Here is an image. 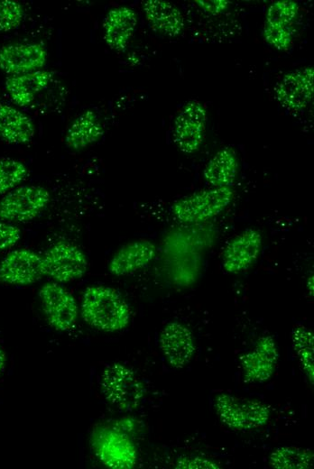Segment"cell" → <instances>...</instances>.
<instances>
[{
  "label": "cell",
  "instance_id": "obj_1",
  "mask_svg": "<svg viewBox=\"0 0 314 469\" xmlns=\"http://www.w3.org/2000/svg\"><path fill=\"white\" fill-rule=\"evenodd\" d=\"M82 317L91 326L105 332L124 329L130 320V308L122 295L104 285L88 287L82 297Z\"/></svg>",
  "mask_w": 314,
  "mask_h": 469
},
{
  "label": "cell",
  "instance_id": "obj_2",
  "mask_svg": "<svg viewBox=\"0 0 314 469\" xmlns=\"http://www.w3.org/2000/svg\"><path fill=\"white\" fill-rule=\"evenodd\" d=\"M217 414L228 428L236 431L252 430L265 425L271 416L270 406L257 400L218 394L214 401Z\"/></svg>",
  "mask_w": 314,
  "mask_h": 469
},
{
  "label": "cell",
  "instance_id": "obj_3",
  "mask_svg": "<svg viewBox=\"0 0 314 469\" xmlns=\"http://www.w3.org/2000/svg\"><path fill=\"white\" fill-rule=\"evenodd\" d=\"M100 385L105 398L121 410L135 409L145 389L136 373L122 363H112L102 372Z\"/></svg>",
  "mask_w": 314,
  "mask_h": 469
},
{
  "label": "cell",
  "instance_id": "obj_4",
  "mask_svg": "<svg viewBox=\"0 0 314 469\" xmlns=\"http://www.w3.org/2000/svg\"><path fill=\"white\" fill-rule=\"evenodd\" d=\"M231 187L210 188L179 199L172 206V214L182 223H199L217 216L232 202Z\"/></svg>",
  "mask_w": 314,
  "mask_h": 469
},
{
  "label": "cell",
  "instance_id": "obj_5",
  "mask_svg": "<svg viewBox=\"0 0 314 469\" xmlns=\"http://www.w3.org/2000/svg\"><path fill=\"white\" fill-rule=\"evenodd\" d=\"M91 443L97 457L109 468L131 469L136 464V447L123 429L100 428L93 433Z\"/></svg>",
  "mask_w": 314,
  "mask_h": 469
},
{
  "label": "cell",
  "instance_id": "obj_6",
  "mask_svg": "<svg viewBox=\"0 0 314 469\" xmlns=\"http://www.w3.org/2000/svg\"><path fill=\"white\" fill-rule=\"evenodd\" d=\"M49 190L39 185L18 186L0 199V219L23 223L34 219L48 206Z\"/></svg>",
  "mask_w": 314,
  "mask_h": 469
},
{
  "label": "cell",
  "instance_id": "obj_7",
  "mask_svg": "<svg viewBox=\"0 0 314 469\" xmlns=\"http://www.w3.org/2000/svg\"><path fill=\"white\" fill-rule=\"evenodd\" d=\"M44 275L58 282L80 279L87 271L88 259L77 245L59 241L50 246L42 256Z\"/></svg>",
  "mask_w": 314,
  "mask_h": 469
},
{
  "label": "cell",
  "instance_id": "obj_8",
  "mask_svg": "<svg viewBox=\"0 0 314 469\" xmlns=\"http://www.w3.org/2000/svg\"><path fill=\"white\" fill-rule=\"evenodd\" d=\"M207 112L203 105L190 100L177 115L173 124V141L178 149L187 154L201 146L206 132Z\"/></svg>",
  "mask_w": 314,
  "mask_h": 469
},
{
  "label": "cell",
  "instance_id": "obj_9",
  "mask_svg": "<svg viewBox=\"0 0 314 469\" xmlns=\"http://www.w3.org/2000/svg\"><path fill=\"white\" fill-rule=\"evenodd\" d=\"M42 306L50 325L59 331L71 329L78 317V306L74 297L56 282L44 284L40 291Z\"/></svg>",
  "mask_w": 314,
  "mask_h": 469
},
{
  "label": "cell",
  "instance_id": "obj_10",
  "mask_svg": "<svg viewBox=\"0 0 314 469\" xmlns=\"http://www.w3.org/2000/svg\"><path fill=\"white\" fill-rule=\"evenodd\" d=\"M42 276V258L38 253L19 248L9 252L0 262V281L25 286L39 280Z\"/></svg>",
  "mask_w": 314,
  "mask_h": 469
},
{
  "label": "cell",
  "instance_id": "obj_11",
  "mask_svg": "<svg viewBox=\"0 0 314 469\" xmlns=\"http://www.w3.org/2000/svg\"><path fill=\"white\" fill-rule=\"evenodd\" d=\"M314 93V69L304 67L286 73L274 88L275 98L284 108L291 111L304 109Z\"/></svg>",
  "mask_w": 314,
  "mask_h": 469
},
{
  "label": "cell",
  "instance_id": "obj_12",
  "mask_svg": "<svg viewBox=\"0 0 314 469\" xmlns=\"http://www.w3.org/2000/svg\"><path fill=\"white\" fill-rule=\"evenodd\" d=\"M263 247L261 233L246 228L232 237L222 252V267L228 273H239L251 267Z\"/></svg>",
  "mask_w": 314,
  "mask_h": 469
},
{
  "label": "cell",
  "instance_id": "obj_13",
  "mask_svg": "<svg viewBox=\"0 0 314 469\" xmlns=\"http://www.w3.org/2000/svg\"><path fill=\"white\" fill-rule=\"evenodd\" d=\"M279 352L272 336H260L251 351L240 357L244 378L246 382H264L275 372Z\"/></svg>",
  "mask_w": 314,
  "mask_h": 469
},
{
  "label": "cell",
  "instance_id": "obj_14",
  "mask_svg": "<svg viewBox=\"0 0 314 469\" xmlns=\"http://www.w3.org/2000/svg\"><path fill=\"white\" fill-rule=\"evenodd\" d=\"M48 58L46 49L36 42H15L0 48V69L19 75L42 69Z\"/></svg>",
  "mask_w": 314,
  "mask_h": 469
},
{
  "label": "cell",
  "instance_id": "obj_15",
  "mask_svg": "<svg viewBox=\"0 0 314 469\" xmlns=\"http://www.w3.org/2000/svg\"><path fill=\"white\" fill-rule=\"evenodd\" d=\"M159 345L167 362L177 369L189 364L196 351L191 331L177 321L164 326L160 335Z\"/></svg>",
  "mask_w": 314,
  "mask_h": 469
},
{
  "label": "cell",
  "instance_id": "obj_16",
  "mask_svg": "<svg viewBox=\"0 0 314 469\" xmlns=\"http://www.w3.org/2000/svg\"><path fill=\"white\" fill-rule=\"evenodd\" d=\"M157 253L155 244L147 239L129 242L121 246L112 256L108 270L115 276L133 273L153 260Z\"/></svg>",
  "mask_w": 314,
  "mask_h": 469
},
{
  "label": "cell",
  "instance_id": "obj_17",
  "mask_svg": "<svg viewBox=\"0 0 314 469\" xmlns=\"http://www.w3.org/2000/svg\"><path fill=\"white\" fill-rule=\"evenodd\" d=\"M137 25V14L132 8L121 5L106 14L104 23V41L116 51H123L129 44Z\"/></svg>",
  "mask_w": 314,
  "mask_h": 469
},
{
  "label": "cell",
  "instance_id": "obj_18",
  "mask_svg": "<svg viewBox=\"0 0 314 469\" xmlns=\"http://www.w3.org/2000/svg\"><path fill=\"white\" fill-rule=\"evenodd\" d=\"M143 11L151 29L161 35L176 37L184 29L181 12L168 1L146 0L143 3Z\"/></svg>",
  "mask_w": 314,
  "mask_h": 469
},
{
  "label": "cell",
  "instance_id": "obj_19",
  "mask_svg": "<svg viewBox=\"0 0 314 469\" xmlns=\"http://www.w3.org/2000/svg\"><path fill=\"white\" fill-rule=\"evenodd\" d=\"M51 78V71L42 69L28 73L11 75L5 79V87L15 105L27 106L49 85Z\"/></svg>",
  "mask_w": 314,
  "mask_h": 469
},
{
  "label": "cell",
  "instance_id": "obj_20",
  "mask_svg": "<svg viewBox=\"0 0 314 469\" xmlns=\"http://www.w3.org/2000/svg\"><path fill=\"white\" fill-rule=\"evenodd\" d=\"M35 126L32 118L17 107L0 103V139L7 143L25 144L32 141Z\"/></svg>",
  "mask_w": 314,
  "mask_h": 469
},
{
  "label": "cell",
  "instance_id": "obj_21",
  "mask_svg": "<svg viewBox=\"0 0 314 469\" xmlns=\"http://www.w3.org/2000/svg\"><path fill=\"white\" fill-rule=\"evenodd\" d=\"M104 134V126L93 110L81 113L67 129L64 142L68 148L80 151L98 142Z\"/></svg>",
  "mask_w": 314,
  "mask_h": 469
},
{
  "label": "cell",
  "instance_id": "obj_22",
  "mask_svg": "<svg viewBox=\"0 0 314 469\" xmlns=\"http://www.w3.org/2000/svg\"><path fill=\"white\" fill-rule=\"evenodd\" d=\"M239 170L238 159L232 147L218 150L208 161L203 178L212 188L233 186Z\"/></svg>",
  "mask_w": 314,
  "mask_h": 469
},
{
  "label": "cell",
  "instance_id": "obj_23",
  "mask_svg": "<svg viewBox=\"0 0 314 469\" xmlns=\"http://www.w3.org/2000/svg\"><path fill=\"white\" fill-rule=\"evenodd\" d=\"M313 461V452L299 446H280L269 456V465L276 469H309Z\"/></svg>",
  "mask_w": 314,
  "mask_h": 469
},
{
  "label": "cell",
  "instance_id": "obj_24",
  "mask_svg": "<svg viewBox=\"0 0 314 469\" xmlns=\"http://www.w3.org/2000/svg\"><path fill=\"white\" fill-rule=\"evenodd\" d=\"M291 344L306 376L314 382V335L311 329L298 325L291 331Z\"/></svg>",
  "mask_w": 314,
  "mask_h": 469
},
{
  "label": "cell",
  "instance_id": "obj_25",
  "mask_svg": "<svg viewBox=\"0 0 314 469\" xmlns=\"http://www.w3.org/2000/svg\"><path fill=\"white\" fill-rule=\"evenodd\" d=\"M299 5L293 0H278L272 3L266 12L264 24L277 27H292L299 14Z\"/></svg>",
  "mask_w": 314,
  "mask_h": 469
},
{
  "label": "cell",
  "instance_id": "obj_26",
  "mask_svg": "<svg viewBox=\"0 0 314 469\" xmlns=\"http://www.w3.org/2000/svg\"><path fill=\"white\" fill-rule=\"evenodd\" d=\"M28 169L17 159H0V195H5L19 186L26 178Z\"/></svg>",
  "mask_w": 314,
  "mask_h": 469
},
{
  "label": "cell",
  "instance_id": "obj_27",
  "mask_svg": "<svg viewBox=\"0 0 314 469\" xmlns=\"http://www.w3.org/2000/svg\"><path fill=\"white\" fill-rule=\"evenodd\" d=\"M25 10L15 0H0V32L17 29L23 21Z\"/></svg>",
  "mask_w": 314,
  "mask_h": 469
},
{
  "label": "cell",
  "instance_id": "obj_28",
  "mask_svg": "<svg viewBox=\"0 0 314 469\" xmlns=\"http://www.w3.org/2000/svg\"><path fill=\"white\" fill-rule=\"evenodd\" d=\"M265 41L279 51L287 50L292 41L293 27H277L263 25Z\"/></svg>",
  "mask_w": 314,
  "mask_h": 469
},
{
  "label": "cell",
  "instance_id": "obj_29",
  "mask_svg": "<svg viewBox=\"0 0 314 469\" xmlns=\"http://www.w3.org/2000/svg\"><path fill=\"white\" fill-rule=\"evenodd\" d=\"M21 239V230L8 222H0V252L14 246Z\"/></svg>",
  "mask_w": 314,
  "mask_h": 469
},
{
  "label": "cell",
  "instance_id": "obj_30",
  "mask_svg": "<svg viewBox=\"0 0 314 469\" xmlns=\"http://www.w3.org/2000/svg\"><path fill=\"white\" fill-rule=\"evenodd\" d=\"M178 469H218L219 464L216 462L201 456L180 457L175 465Z\"/></svg>",
  "mask_w": 314,
  "mask_h": 469
},
{
  "label": "cell",
  "instance_id": "obj_31",
  "mask_svg": "<svg viewBox=\"0 0 314 469\" xmlns=\"http://www.w3.org/2000/svg\"><path fill=\"white\" fill-rule=\"evenodd\" d=\"M196 3L201 10L211 14L223 13L231 4L226 0H196Z\"/></svg>",
  "mask_w": 314,
  "mask_h": 469
},
{
  "label": "cell",
  "instance_id": "obj_32",
  "mask_svg": "<svg viewBox=\"0 0 314 469\" xmlns=\"http://www.w3.org/2000/svg\"><path fill=\"white\" fill-rule=\"evenodd\" d=\"M313 285H314V276L313 274H311L308 280H307V283H306V286H307V289H308V292L310 296H313Z\"/></svg>",
  "mask_w": 314,
  "mask_h": 469
},
{
  "label": "cell",
  "instance_id": "obj_33",
  "mask_svg": "<svg viewBox=\"0 0 314 469\" xmlns=\"http://www.w3.org/2000/svg\"><path fill=\"white\" fill-rule=\"evenodd\" d=\"M5 364V354L4 349L0 346V375L2 372L4 371Z\"/></svg>",
  "mask_w": 314,
  "mask_h": 469
}]
</instances>
